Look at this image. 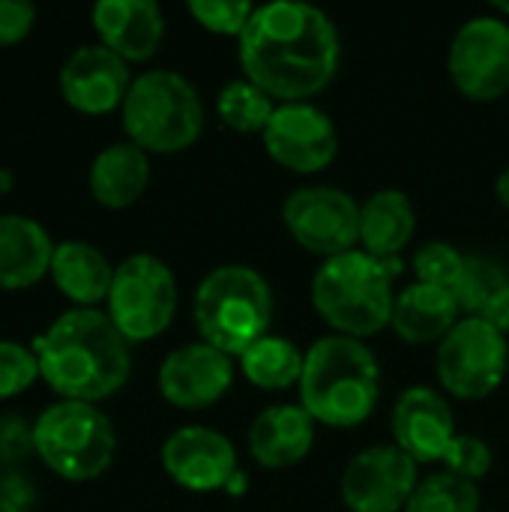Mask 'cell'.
<instances>
[{"label": "cell", "mask_w": 509, "mask_h": 512, "mask_svg": "<svg viewBox=\"0 0 509 512\" xmlns=\"http://www.w3.org/2000/svg\"><path fill=\"white\" fill-rule=\"evenodd\" d=\"M342 42L330 15L312 3L279 0L255 6L240 36V66L249 81L282 102H309L339 72Z\"/></svg>", "instance_id": "cell-1"}, {"label": "cell", "mask_w": 509, "mask_h": 512, "mask_svg": "<svg viewBox=\"0 0 509 512\" xmlns=\"http://www.w3.org/2000/svg\"><path fill=\"white\" fill-rule=\"evenodd\" d=\"M39 375L69 402H102L132 375V345L102 309H66L33 342Z\"/></svg>", "instance_id": "cell-2"}, {"label": "cell", "mask_w": 509, "mask_h": 512, "mask_svg": "<svg viewBox=\"0 0 509 512\" xmlns=\"http://www.w3.org/2000/svg\"><path fill=\"white\" fill-rule=\"evenodd\" d=\"M300 405L330 429H354L372 417L381 399V369L366 342L324 336L306 351Z\"/></svg>", "instance_id": "cell-3"}, {"label": "cell", "mask_w": 509, "mask_h": 512, "mask_svg": "<svg viewBox=\"0 0 509 512\" xmlns=\"http://www.w3.org/2000/svg\"><path fill=\"white\" fill-rule=\"evenodd\" d=\"M399 261L372 258L363 249L327 258L312 279L315 312L336 330V336L366 339L393 321Z\"/></svg>", "instance_id": "cell-4"}, {"label": "cell", "mask_w": 509, "mask_h": 512, "mask_svg": "<svg viewBox=\"0 0 509 512\" xmlns=\"http://www.w3.org/2000/svg\"><path fill=\"white\" fill-rule=\"evenodd\" d=\"M192 318L201 342L228 357H240L267 336L273 321V291L267 279L246 264L210 270L192 300Z\"/></svg>", "instance_id": "cell-5"}, {"label": "cell", "mask_w": 509, "mask_h": 512, "mask_svg": "<svg viewBox=\"0 0 509 512\" xmlns=\"http://www.w3.org/2000/svg\"><path fill=\"white\" fill-rule=\"evenodd\" d=\"M126 141L144 153H183L204 129V105L195 84L174 69L141 72L120 108Z\"/></svg>", "instance_id": "cell-6"}, {"label": "cell", "mask_w": 509, "mask_h": 512, "mask_svg": "<svg viewBox=\"0 0 509 512\" xmlns=\"http://www.w3.org/2000/svg\"><path fill=\"white\" fill-rule=\"evenodd\" d=\"M33 447L42 465L66 483L99 480L117 453L111 417L90 402L57 399L33 423Z\"/></svg>", "instance_id": "cell-7"}, {"label": "cell", "mask_w": 509, "mask_h": 512, "mask_svg": "<svg viewBox=\"0 0 509 512\" xmlns=\"http://www.w3.org/2000/svg\"><path fill=\"white\" fill-rule=\"evenodd\" d=\"M105 312L129 345L162 336L177 312V279L171 267L150 252L123 258L114 267Z\"/></svg>", "instance_id": "cell-8"}, {"label": "cell", "mask_w": 509, "mask_h": 512, "mask_svg": "<svg viewBox=\"0 0 509 512\" xmlns=\"http://www.w3.org/2000/svg\"><path fill=\"white\" fill-rule=\"evenodd\" d=\"M438 381L456 399L477 402L492 396L509 369L507 336L486 321L462 318L438 342Z\"/></svg>", "instance_id": "cell-9"}, {"label": "cell", "mask_w": 509, "mask_h": 512, "mask_svg": "<svg viewBox=\"0 0 509 512\" xmlns=\"http://www.w3.org/2000/svg\"><path fill=\"white\" fill-rule=\"evenodd\" d=\"M453 87L471 102H495L509 93V24L501 15H477L459 27L447 54Z\"/></svg>", "instance_id": "cell-10"}, {"label": "cell", "mask_w": 509, "mask_h": 512, "mask_svg": "<svg viewBox=\"0 0 509 512\" xmlns=\"http://www.w3.org/2000/svg\"><path fill=\"white\" fill-rule=\"evenodd\" d=\"M288 234L312 255L336 258L360 243V204L336 186H303L282 204Z\"/></svg>", "instance_id": "cell-11"}, {"label": "cell", "mask_w": 509, "mask_h": 512, "mask_svg": "<svg viewBox=\"0 0 509 512\" xmlns=\"http://www.w3.org/2000/svg\"><path fill=\"white\" fill-rule=\"evenodd\" d=\"M267 156L297 174H318L333 165L339 153V132L327 111L312 102L276 105L267 129L261 132Z\"/></svg>", "instance_id": "cell-12"}, {"label": "cell", "mask_w": 509, "mask_h": 512, "mask_svg": "<svg viewBox=\"0 0 509 512\" xmlns=\"http://www.w3.org/2000/svg\"><path fill=\"white\" fill-rule=\"evenodd\" d=\"M420 486L417 462L396 444L360 450L342 471V501L351 512H405Z\"/></svg>", "instance_id": "cell-13"}, {"label": "cell", "mask_w": 509, "mask_h": 512, "mask_svg": "<svg viewBox=\"0 0 509 512\" xmlns=\"http://www.w3.org/2000/svg\"><path fill=\"white\" fill-rule=\"evenodd\" d=\"M159 459L171 483L198 495L228 489L240 471L231 438L210 426H180L165 438Z\"/></svg>", "instance_id": "cell-14"}, {"label": "cell", "mask_w": 509, "mask_h": 512, "mask_svg": "<svg viewBox=\"0 0 509 512\" xmlns=\"http://www.w3.org/2000/svg\"><path fill=\"white\" fill-rule=\"evenodd\" d=\"M129 63L99 42L78 45L60 66L57 87L63 102L87 117H102L123 108L132 87Z\"/></svg>", "instance_id": "cell-15"}, {"label": "cell", "mask_w": 509, "mask_h": 512, "mask_svg": "<svg viewBox=\"0 0 509 512\" xmlns=\"http://www.w3.org/2000/svg\"><path fill=\"white\" fill-rule=\"evenodd\" d=\"M156 384L168 405L180 411H204L231 390L234 360L207 342H189L162 360Z\"/></svg>", "instance_id": "cell-16"}, {"label": "cell", "mask_w": 509, "mask_h": 512, "mask_svg": "<svg viewBox=\"0 0 509 512\" xmlns=\"http://www.w3.org/2000/svg\"><path fill=\"white\" fill-rule=\"evenodd\" d=\"M393 444L417 465L441 462L453 444L456 417L450 402L432 387H411L393 405Z\"/></svg>", "instance_id": "cell-17"}, {"label": "cell", "mask_w": 509, "mask_h": 512, "mask_svg": "<svg viewBox=\"0 0 509 512\" xmlns=\"http://www.w3.org/2000/svg\"><path fill=\"white\" fill-rule=\"evenodd\" d=\"M99 45L126 63L150 60L165 39V15L153 0H99L90 9Z\"/></svg>", "instance_id": "cell-18"}, {"label": "cell", "mask_w": 509, "mask_h": 512, "mask_svg": "<svg viewBox=\"0 0 509 512\" xmlns=\"http://www.w3.org/2000/svg\"><path fill=\"white\" fill-rule=\"evenodd\" d=\"M54 240L24 213H0V291H27L51 273Z\"/></svg>", "instance_id": "cell-19"}, {"label": "cell", "mask_w": 509, "mask_h": 512, "mask_svg": "<svg viewBox=\"0 0 509 512\" xmlns=\"http://www.w3.org/2000/svg\"><path fill=\"white\" fill-rule=\"evenodd\" d=\"M315 447V420L303 405L264 408L249 426V456L270 471L300 465Z\"/></svg>", "instance_id": "cell-20"}, {"label": "cell", "mask_w": 509, "mask_h": 512, "mask_svg": "<svg viewBox=\"0 0 509 512\" xmlns=\"http://www.w3.org/2000/svg\"><path fill=\"white\" fill-rule=\"evenodd\" d=\"M87 186L93 201L105 210L132 207L150 186V153L132 141H114L102 147L90 162Z\"/></svg>", "instance_id": "cell-21"}, {"label": "cell", "mask_w": 509, "mask_h": 512, "mask_svg": "<svg viewBox=\"0 0 509 512\" xmlns=\"http://www.w3.org/2000/svg\"><path fill=\"white\" fill-rule=\"evenodd\" d=\"M51 282L75 309H99L108 300L114 267L102 249L87 240H63L54 246Z\"/></svg>", "instance_id": "cell-22"}, {"label": "cell", "mask_w": 509, "mask_h": 512, "mask_svg": "<svg viewBox=\"0 0 509 512\" xmlns=\"http://www.w3.org/2000/svg\"><path fill=\"white\" fill-rule=\"evenodd\" d=\"M459 315L462 309L453 291L426 282H411L405 291L396 294L390 327L402 342L432 345L441 342L462 321Z\"/></svg>", "instance_id": "cell-23"}, {"label": "cell", "mask_w": 509, "mask_h": 512, "mask_svg": "<svg viewBox=\"0 0 509 512\" xmlns=\"http://www.w3.org/2000/svg\"><path fill=\"white\" fill-rule=\"evenodd\" d=\"M417 231V210L399 189H378L360 204V246L372 258L399 261Z\"/></svg>", "instance_id": "cell-24"}, {"label": "cell", "mask_w": 509, "mask_h": 512, "mask_svg": "<svg viewBox=\"0 0 509 512\" xmlns=\"http://www.w3.org/2000/svg\"><path fill=\"white\" fill-rule=\"evenodd\" d=\"M462 318H477L509 333V270L486 255H468L459 285L453 288Z\"/></svg>", "instance_id": "cell-25"}, {"label": "cell", "mask_w": 509, "mask_h": 512, "mask_svg": "<svg viewBox=\"0 0 509 512\" xmlns=\"http://www.w3.org/2000/svg\"><path fill=\"white\" fill-rule=\"evenodd\" d=\"M237 360H240L243 378L252 387H258V390H288V387L300 384L306 354L294 342L267 333L252 348H246Z\"/></svg>", "instance_id": "cell-26"}, {"label": "cell", "mask_w": 509, "mask_h": 512, "mask_svg": "<svg viewBox=\"0 0 509 512\" xmlns=\"http://www.w3.org/2000/svg\"><path fill=\"white\" fill-rule=\"evenodd\" d=\"M276 99L261 90L255 81L249 78H234L228 81L222 90H219V99H216V111H219V120L234 129V132H243V135H255V132H264L273 111H276Z\"/></svg>", "instance_id": "cell-27"}, {"label": "cell", "mask_w": 509, "mask_h": 512, "mask_svg": "<svg viewBox=\"0 0 509 512\" xmlns=\"http://www.w3.org/2000/svg\"><path fill=\"white\" fill-rule=\"evenodd\" d=\"M405 512H480V489L456 474H432L420 480Z\"/></svg>", "instance_id": "cell-28"}, {"label": "cell", "mask_w": 509, "mask_h": 512, "mask_svg": "<svg viewBox=\"0 0 509 512\" xmlns=\"http://www.w3.org/2000/svg\"><path fill=\"white\" fill-rule=\"evenodd\" d=\"M465 258L456 246L450 243H441V240H432L426 246H420L414 252V273H417V282H426V285H438V288H447L453 291L462 279V270H465Z\"/></svg>", "instance_id": "cell-29"}, {"label": "cell", "mask_w": 509, "mask_h": 512, "mask_svg": "<svg viewBox=\"0 0 509 512\" xmlns=\"http://www.w3.org/2000/svg\"><path fill=\"white\" fill-rule=\"evenodd\" d=\"M39 378L42 375L33 345L0 339V402L27 393Z\"/></svg>", "instance_id": "cell-30"}, {"label": "cell", "mask_w": 509, "mask_h": 512, "mask_svg": "<svg viewBox=\"0 0 509 512\" xmlns=\"http://www.w3.org/2000/svg\"><path fill=\"white\" fill-rule=\"evenodd\" d=\"M189 15L216 36H243L255 6L243 0H189Z\"/></svg>", "instance_id": "cell-31"}, {"label": "cell", "mask_w": 509, "mask_h": 512, "mask_svg": "<svg viewBox=\"0 0 509 512\" xmlns=\"http://www.w3.org/2000/svg\"><path fill=\"white\" fill-rule=\"evenodd\" d=\"M441 462L447 465V474H456L468 483H477L492 471V447L477 435L459 432Z\"/></svg>", "instance_id": "cell-32"}, {"label": "cell", "mask_w": 509, "mask_h": 512, "mask_svg": "<svg viewBox=\"0 0 509 512\" xmlns=\"http://www.w3.org/2000/svg\"><path fill=\"white\" fill-rule=\"evenodd\" d=\"M30 456H36L33 423H27L21 414H0V468L15 471Z\"/></svg>", "instance_id": "cell-33"}, {"label": "cell", "mask_w": 509, "mask_h": 512, "mask_svg": "<svg viewBox=\"0 0 509 512\" xmlns=\"http://www.w3.org/2000/svg\"><path fill=\"white\" fill-rule=\"evenodd\" d=\"M36 27V6L27 0H0V48L24 42Z\"/></svg>", "instance_id": "cell-34"}, {"label": "cell", "mask_w": 509, "mask_h": 512, "mask_svg": "<svg viewBox=\"0 0 509 512\" xmlns=\"http://www.w3.org/2000/svg\"><path fill=\"white\" fill-rule=\"evenodd\" d=\"M36 501L39 492L27 474H21L18 468L0 474V512H33Z\"/></svg>", "instance_id": "cell-35"}, {"label": "cell", "mask_w": 509, "mask_h": 512, "mask_svg": "<svg viewBox=\"0 0 509 512\" xmlns=\"http://www.w3.org/2000/svg\"><path fill=\"white\" fill-rule=\"evenodd\" d=\"M495 195H498V201L509 210V165L501 171V177H498V183H495Z\"/></svg>", "instance_id": "cell-36"}, {"label": "cell", "mask_w": 509, "mask_h": 512, "mask_svg": "<svg viewBox=\"0 0 509 512\" xmlns=\"http://www.w3.org/2000/svg\"><path fill=\"white\" fill-rule=\"evenodd\" d=\"M243 489H246V474H243V471H237V474H234V480L228 483V489H225V492H231V495H240Z\"/></svg>", "instance_id": "cell-37"}, {"label": "cell", "mask_w": 509, "mask_h": 512, "mask_svg": "<svg viewBox=\"0 0 509 512\" xmlns=\"http://www.w3.org/2000/svg\"><path fill=\"white\" fill-rule=\"evenodd\" d=\"M15 186V174L9 168H0V192H9Z\"/></svg>", "instance_id": "cell-38"}, {"label": "cell", "mask_w": 509, "mask_h": 512, "mask_svg": "<svg viewBox=\"0 0 509 512\" xmlns=\"http://www.w3.org/2000/svg\"><path fill=\"white\" fill-rule=\"evenodd\" d=\"M495 9L501 12V18H504V21H509V0H498V3H495Z\"/></svg>", "instance_id": "cell-39"}]
</instances>
